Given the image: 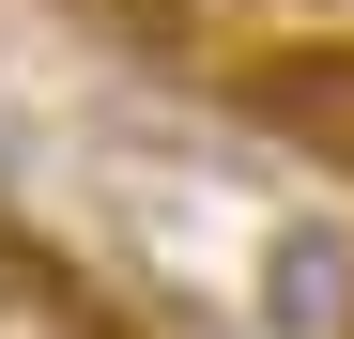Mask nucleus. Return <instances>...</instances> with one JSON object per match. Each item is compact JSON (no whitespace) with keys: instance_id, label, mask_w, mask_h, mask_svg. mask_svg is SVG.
I'll return each instance as SVG.
<instances>
[{"instance_id":"f257e3e1","label":"nucleus","mask_w":354,"mask_h":339,"mask_svg":"<svg viewBox=\"0 0 354 339\" xmlns=\"http://www.w3.org/2000/svg\"><path fill=\"white\" fill-rule=\"evenodd\" d=\"M247 324L262 339H339L354 324V232H339V216H277V247L247 277Z\"/></svg>"}]
</instances>
